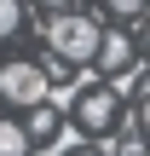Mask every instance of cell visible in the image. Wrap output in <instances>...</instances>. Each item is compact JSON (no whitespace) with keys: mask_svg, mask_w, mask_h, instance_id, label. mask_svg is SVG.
Returning a JSON list of instances; mask_svg holds the SVG:
<instances>
[{"mask_svg":"<svg viewBox=\"0 0 150 156\" xmlns=\"http://www.w3.org/2000/svg\"><path fill=\"white\" fill-rule=\"evenodd\" d=\"M98 35H104V29H98L87 12H58V17L46 23V46H52L64 64H92Z\"/></svg>","mask_w":150,"mask_h":156,"instance_id":"1","label":"cell"},{"mask_svg":"<svg viewBox=\"0 0 150 156\" xmlns=\"http://www.w3.org/2000/svg\"><path fill=\"white\" fill-rule=\"evenodd\" d=\"M46 69L40 64H6L0 69V98H12V104H23V110H40L46 104Z\"/></svg>","mask_w":150,"mask_h":156,"instance_id":"2","label":"cell"},{"mask_svg":"<svg viewBox=\"0 0 150 156\" xmlns=\"http://www.w3.org/2000/svg\"><path fill=\"white\" fill-rule=\"evenodd\" d=\"M104 69H110V81L121 75V69H133V35H121V29H110V35H98V52H92Z\"/></svg>","mask_w":150,"mask_h":156,"instance_id":"3","label":"cell"},{"mask_svg":"<svg viewBox=\"0 0 150 156\" xmlns=\"http://www.w3.org/2000/svg\"><path fill=\"white\" fill-rule=\"evenodd\" d=\"M116 122V98L110 93H87L81 98V127H110Z\"/></svg>","mask_w":150,"mask_h":156,"instance_id":"4","label":"cell"},{"mask_svg":"<svg viewBox=\"0 0 150 156\" xmlns=\"http://www.w3.org/2000/svg\"><path fill=\"white\" fill-rule=\"evenodd\" d=\"M0 156H29V133L17 122H0Z\"/></svg>","mask_w":150,"mask_h":156,"instance_id":"5","label":"cell"},{"mask_svg":"<svg viewBox=\"0 0 150 156\" xmlns=\"http://www.w3.org/2000/svg\"><path fill=\"white\" fill-rule=\"evenodd\" d=\"M23 133H29V145H35V139H52V133H58V122H52V110H35V122H29Z\"/></svg>","mask_w":150,"mask_h":156,"instance_id":"6","label":"cell"},{"mask_svg":"<svg viewBox=\"0 0 150 156\" xmlns=\"http://www.w3.org/2000/svg\"><path fill=\"white\" fill-rule=\"evenodd\" d=\"M17 23H23V6L0 0V41H6V35H17Z\"/></svg>","mask_w":150,"mask_h":156,"instance_id":"7","label":"cell"},{"mask_svg":"<svg viewBox=\"0 0 150 156\" xmlns=\"http://www.w3.org/2000/svg\"><path fill=\"white\" fill-rule=\"evenodd\" d=\"M46 98H52L58 110H69V104L81 98V81H69V87H46Z\"/></svg>","mask_w":150,"mask_h":156,"instance_id":"8","label":"cell"},{"mask_svg":"<svg viewBox=\"0 0 150 156\" xmlns=\"http://www.w3.org/2000/svg\"><path fill=\"white\" fill-rule=\"evenodd\" d=\"M46 145H52V151H81V127H58Z\"/></svg>","mask_w":150,"mask_h":156,"instance_id":"9","label":"cell"},{"mask_svg":"<svg viewBox=\"0 0 150 156\" xmlns=\"http://www.w3.org/2000/svg\"><path fill=\"white\" fill-rule=\"evenodd\" d=\"M110 151H116V156H145V139H139V133H127V139H121V145H116V139H110Z\"/></svg>","mask_w":150,"mask_h":156,"instance_id":"10","label":"cell"},{"mask_svg":"<svg viewBox=\"0 0 150 156\" xmlns=\"http://www.w3.org/2000/svg\"><path fill=\"white\" fill-rule=\"evenodd\" d=\"M75 156H87V151H75Z\"/></svg>","mask_w":150,"mask_h":156,"instance_id":"11","label":"cell"}]
</instances>
